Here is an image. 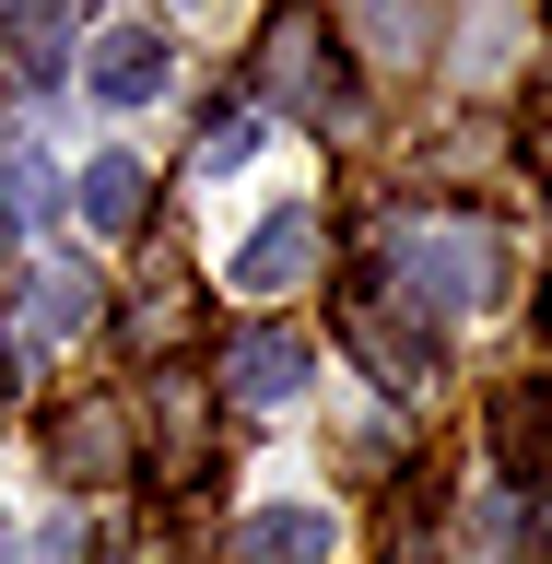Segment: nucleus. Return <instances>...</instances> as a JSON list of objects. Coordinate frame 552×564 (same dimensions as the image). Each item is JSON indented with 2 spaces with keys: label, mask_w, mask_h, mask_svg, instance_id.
<instances>
[{
  "label": "nucleus",
  "mask_w": 552,
  "mask_h": 564,
  "mask_svg": "<svg viewBox=\"0 0 552 564\" xmlns=\"http://www.w3.org/2000/svg\"><path fill=\"white\" fill-rule=\"evenodd\" d=\"M47 470H59V482H118V470H130V412H118V400H71V412L47 423Z\"/></svg>",
  "instance_id": "nucleus-1"
},
{
  "label": "nucleus",
  "mask_w": 552,
  "mask_h": 564,
  "mask_svg": "<svg viewBox=\"0 0 552 564\" xmlns=\"http://www.w3.org/2000/svg\"><path fill=\"white\" fill-rule=\"evenodd\" d=\"M294 388H306V341L294 329H247L224 352V400H294Z\"/></svg>",
  "instance_id": "nucleus-6"
},
{
  "label": "nucleus",
  "mask_w": 552,
  "mask_h": 564,
  "mask_svg": "<svg viewBox=\"0 0 552 564\" xmlns=\"http://www.w3.org/2000/svg\"><path fill=\"white\" fill-rule=\"evenodd\" d=\"M141 200H153V176H141V153H95L83 165V224H106V236H130Z\"/></svg>",
  "instance_id": "nucleus-7"
},
{
  "label": "nucleus",
  "mask_w": 552,
  "mask_h": 564,
  "mask_svg": "<svg viewBox=\"0 0 552 564\" xmlns=\"http://www.w3.org/2000/svg\"><path fill=\"white\" fill-rule=\"evenodd\" d=\"M400 271H412V294H435V306H483V294H494V247L423 224V236L400 247Z\"/></svg>",
  "instance_id": "nucleus-3"
},
{
  "label": "nucleus",
  "mask_w": 552,
  "mask_h": 564,
  "mask_svg": "<svg viewBox=\"0 0 552 564\" xmlns=\"http://www.w3.org/2000/svg\"><path fill=\"white\" fill-rule=\"evenodd\" d=\"M271 95L306 106V118H329V83H317V24L294 12V24H271Z\"/></svg>",
  "instance_id": "nucleus-8"
},
{
  "label": "nucleus",
  "mask_w": 552,
  "mask_h": 564,
  "mask_svg": "<svg viewBox=\"0 0 552 564\" xmlns=\"http://www.w3.org/2000/svg\"><path fill=\"white\" fill-rule=\"evenodd\" d=\"M329 506H259V518H236V564H329Z\"/></svg>",
  "instance_id": "nucleus-5"
},
{
  "label": "nucleus",
  "mask_w": 552,
  "mask_h": 564,
  "mask_svg": "<svg viewBox=\"0 0 552 564\" xmlns=\"http://www.w3.org/2000/svg\"><path fill=\"white\" fill-rule=\"evenodd\" d=\"M306 271H317V224H306V212H271V224H259V236L236 247V271H224V282L271 306V294H294Z\"/></svg>",
  "instance_id": "nucleus-4"
},
{
  "label": "nucleus",
  "mask_w": 552,
  "mask_h": 564,
  "mask_svg": "<svg viewBox=\"0 0 552 564\" xmlns=\"http://www.w3.org/2000/svg\"><path fill=\"white\" fill-rule=\"evenodd\" d=\"M83 317H95V282L83 271H35L24 282V341H71Z\"/></svg>",
  "instance_id": "nucleus-9"
},
{
  "label": "nucleus",
  "mask_w": 552,
  "mask_h": 564,
  "mask_svg": "<svg viewBox=\"0 0 552 564\" xmlns=\"http://www.w3.org/2000/svg\"><path fill=\"white\" fill-rule=\"evenodd\" d=\"M247 153H259V130H247V118H224V130H212V141H201V176H236V165H247Z\"/></svg>",
  "instance_id": "nucleus-11"
},
{
  "label": "nucleus",
  "mask_w": 552,
  "mask_h": 564,
  "mask_svg": "<svg viewBox=\"0 0 552 564\" xmlns=\"http://www.w3.org/2000/svg\"><path fill=\"white\" fill-rule=\"evenodd\" d=\"M83 95H95V106H153V95H165V35L106 24L95 47H83Z\"/></svg>",
  "instance_id": "nucleus-2"
},
{
  "label": "nucleus",
  "mask_w": 552,
  "mask_h": 564,
  "mask_svg": "<svg viewBox=\"0 0 552 564\" xmlns=\"http://www.w3.org/2000/svg\"><path fill=\"white\" fill-rule=\"evenodd\" d=\"M35 212H47V176L24 141H0V224H35Z\"/></svg>",
  "instance_id": "nucleus-10"
}]
</instances>
